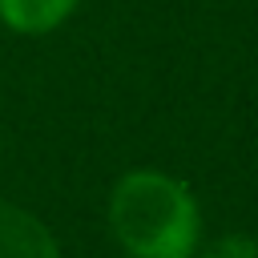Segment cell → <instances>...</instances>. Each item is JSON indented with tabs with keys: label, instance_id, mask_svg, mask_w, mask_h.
Instances as JSON below:
<instances>
[{
	"label": "cell",
	"instance_id": "1",
	"mask_svg": "<svg viewBox=\"0 0 258 258\" xmlns=\"http://www.w3.org/2000/svg\"><path fill=\"white\" fill-rule=\"evenodd\" d=\"M109 230L133 258H189L198 246V202L161 169H129L109 194Z\"/></svg>",
	"mask_w": 258,
	"mask_h": 258
},
{
	"label": "cell",
	"instance_id": "2",
	"mask_svg": "<svg viewBox=\"0 0 258 258\" xmlns=\"http://www.w3.org/2000/svg\"><path fill=\"white\" fill-rule=\"evenodd\" d=\"M0 258H60V254L48 226L36 214L0 202Z\"/></svg>",
	"mask_w": 258,
	"mask_h": 258
},
{
	"label": "cell",
	"instance_id": "3",
	"mask_svg": "<svg viewBox=\"0 0 258 258\" xmlns=\"http://www.w3.org/2000/svg\"><path fill=\"white\" fill-rule=\"evenodd\" d=\"M81 0H0V20L20 36H40L60 28Z\"/></svg>",
	"mask_w": 258,
	"mask_h": 258
},
{
	"label": "cell",
	"instance_id": "4",
	"mask_svg": "<svg viewBox=\"0 0 258 258\" xmlns=\"http://www.w3.org/2000/svg\"><path fill=\"white\" fill-rule=\"evenodd\" d=\"M202 258H258V242L246 234H226V238L210 242V250Z\"/></svg>",
	"mask_w": 258,
	"mask_h": 258
}]
</instances>
